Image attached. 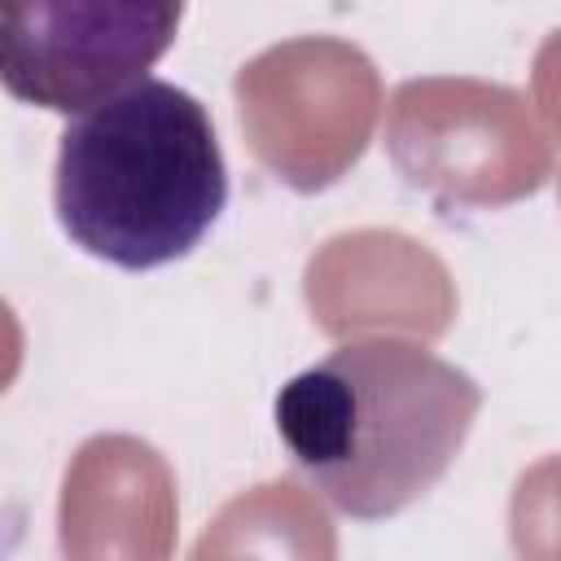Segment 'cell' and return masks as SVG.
<instances>
[{"mask_svg":"<svg viewBox=\"0 0 561 561\" xmlns=\"http://www.w3.org/2000/svg\"><path fill=\"white\" fill-rule=\"evenodd\" d=\"M482 390L403 337L342 342L276 394V434L346 517L381 522L421 500L460 456Z\"/></svg>","mask_w":561,"mask_h":561,"instance_id":"cell-1","label":"cell"},{"mask_svg":"<svg viewBox=\"0 0 561 561\" xmlns=\"http://www.w3.org/2000/svg\"><path fill=\"white\" fill-rule=\"evenodd\" d=\"M228 202V167L206 105L136 79L79 110L57 145V224L92 259L149 272L184 259Z\"/></svg>","mask_w":561,"mask_h":561,"instance_id":"cell-2","label":"cell"},{"mask_svg":"<svg viewBox=\"0 0 561 561\" xmlns=\"http://www.w3.org/2000/svg\"><path fill=\"white\" fill-rule=\"evenodd\" d=\"M184 0H0L4 92L48 114H79L175 44Z\"/></svg>","mask_w":561,"mask_h":561,"instance_id":"cell-3","label":"cell"}]
</instances>
